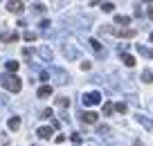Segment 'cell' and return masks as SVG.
<instances>
[{"label": "cell", "instance_id": "8992f818", "mask_svg": "<svg viewBox=\"0 0 153 146\" xmlns=\"http://www.w3.org/2000/svg\"><path fill=\"white\" fill-rule=\"evenodd\" d=\"M0 41H2V43H16V41H18V34H16V32H2V34H0Z\"/></svg>", "mask_w": 153, "mask_h": 146}, {"label": "cell", "instance_id": "e575fe53", "mask_svg": "<svg viewBox=\"0 0 153 146\" xmlns=\"http://www.w3.org/2000/svg\"><path fill=\"white\" fill-rule=\"evenodd\" d=\"M34 146H36V144H34Z\"/></svg>", "mask_w": 153, "mask_h": 146}, {"label": "cell", "instance_id": "d4e9b609", "mask_svg": "<svg viewBox=\"0 0 153 146\" xmlns=\"http://www.w3.org/2000/svg\"><path fill=\"white\" fill-rule=\"evenodd\" d=\"M50 117H54L52 108H45V110H43V119H50Z\"/></svg>", "mask_w": 153, "mask_h": 146}, {"label": "cell", "instance_id": "4dcf8cb0", "mask_svg": "<svg viewBox=\"0 0 153 146\" xmlns=\"http://www.w3.org/2000/svg\"><path fill=\"white\" fill-rule=\"evenodd\" d=\"M54 142H56V144H63V142H65V137H63V135H56V137H54Z\"/></svg>", "mask_w": 153, "mask_h": 146}, {"label": "cell", "instance_id": "1f68e13d", "mask_svg": "<svg viewBox=\"0 0 153 146\" xmlns=\"http://www.w3.org/2000/svg\"><path fill=\"white\" fill-rule=\"evenodd\" d=\"M81 70H90V61H83L81 63Z\"/></svg>", "mask_w": 153, "mask_h": 146}, {"label": "cell", "instance_id": "f546056e", "mask_svg": "<svg viewBox=\"0 0 153 146\" xmlns=\"http://www.w3.org/2000/svg\"><path fill=\"white\" fill-rule=\"evenodd\" d=\"M23 56H25V59L32 56V50H29V47H25V50H23Z\"/></svg>", "mask_w": 153, "mask_h": 146}, {"label": "cell", "instance_id": "83f0119b", "mask_svg": "<svg viewBox=\"0 0 153 146\" xmlns=\"http://www.w3.org/2000/svg\"><path fill=\"white\" fill-rule=\"evenodd\" d=\"M9 99H7V94H0V106H7Z\"/></svg>", "mask_w": 153, "mask_h": 146}, {"label": "cell", "instance_id": "7402d4cb", "mask_svg": "<svg viewBox=\"0 0 153 146\" xmlns=\"http://www.w3.org/2000/svg\"><path fill=\"white\" fill-rule=\"evenodd\" d=\"M113 108H115V110H117V113H122V115H124V113H126V110H128V108H126V104H115V106H113Z\"/></svg>", "mask_w": 153, "mask_h": 146}, {"label": "cell", "instance_id": "4fadbf2b", "mask_svg": "<svg viewBox=\"0 0 153 146\" xmlns=\"http://www.w3.org/2000/svg\"><path fill=\"white\" fill-rule=\"evenodd\" d=\"M20 67V63L18 61H7V72L9 74H16V70Z\"/></svg>", "mask_w": 153, "mask_h": 146}, {"label": "cell", "instance_id": "2e32d148", "mask_svg": "<svg viewBox=\"0 0 153 146\" xmlns=\"http://www.w3.org/2000/svg\"><path fill=\"white\" fill-rule=\"evenodd\" d=\"M115 23L117 25H131V18L128 16H115Z\"/></svg>", "mask_w": 153, "mask_h": 146}, {"label": "cell", "instance_id": "f1b7e54d", "mask_svg": "<svg viewBox=\"0 0 153 146\" xmlns=\"http://www.w3.org/2000/svg\"><path fill=\"white\" fill-rule=\"evenodd\" d=\"M48 79H50V72L43 70V72H41V81H48Z\"/></svg>", "mask_w": 153, "mask_h": 146}, {"label": "cell", "instance_id": "30bf717a", "mask_svg": "<svg viewBox=\"0 0 153 146\" xmlns=\"http://www.w3.org/2000/svg\"><path fill=\"white\" fill-rule=\"evenodd\" d=\"M7 9H9L11 14H20V11L25 9V5L23 2H7Z\"/></svg>", "mask_w": 153, "mask_h": 146}, {"label": "cell", "instance_id": "836d02e7", "mask_svg": "<svg viewBox=\"0 0 153 146\" xmlns=\"http://www.w3.org/2000/svg\"><path fill=\"white\" fill-rule=\"evenodd\" d=\"M149 41H151V43H153V32H151V36H149Z\"/></svg>", "mask_w": 153, "mask_h": 146}, {"label": "cell", "instance_id": "ba28073f", "mask_svg": "<svg viewBox=\"0 0 153 146\" xmlns=\"http://www.w3.org/2000/svg\"><path fill=\"white\" fill-rule=\"evenodd\" d=\"M38 56H41V59H43V61H52V56H54V54H52V50H50V47H38Z\"/></svg>", "mask_w": 153, "mask_h": 146}, {"label": "cell", "instance_id": "7c38bea8", "mask_svg": "<svg viewBox=\"0 0 153 146\" xmlns=\"http://www.w3.org/2000/svg\"><path fill=\"white\" fill-rule=\"evenodd\" d=\"M122 61H124L126 67H133L135 65V56H131V54H122Z\"/></svg>", "mask_w": 153, "mask_h": 146}, {"label": "cell", "instance_id": "277c9868", "mask_svg": "<svg viewBox=\"0 0 153 146\" xmlns=\"http://www.w3.org/2000/svg\"><path fill=\"white\" fill-rule=\"evenodd\" d=\"M50 72L56 76V83H59V85H63V83H68V81H70V76H68L63 70H59V67H50Z\"/></svg>", "mask_w": 153, "mask_h": 146}, {"label": "cell", "instance_id": "5bb4252c", "mask_svg": "<svg viewBox=\"0 0 153 146\" xmlns=\"http://www.w3.org/2000/svg\"><path fill=\"white\" fill-rule=\"evenodd\" d=\"M90 47L95 50V52H99V54H104V50H101V43L97 41V38H90Z\"/></svg>", "mask_w": 153, "mask_h": 146}, {"label": "cell", "instance_id": "7a4b0ae2", "mask_svg": "<svg viewBox=\"0 0 153 146\" xmlns=\"http://www.w3.org/2000/svg\"><path fill=\"white\" fill-rule=\"evenodd\" d=\"M81 101H83V106H97L101 101V94L99 92H86Z\"/></svg>", "mask_w": 153, "mask_h": 146}, {"label": "cell", "instance_id": "4316f807", "mask_svg": "<svg viewBox=\"0 0 153 146\" xmlns=\"http://www.w3.org/2000/svg\"><path fill=\"white\" fill-rule=\"evenodd\" d=\"M113 110H115V108H113V104H106V106H104V115H110Z\"/></svg>", "mask_w": 153, "mask_h": 146}, {"label": "cell", "instance_id": "e0dca14e", "mask_svg": "<svg viewBox=\"0 0 153 146\" xmlns=\"http://www.w3.org/2000/svg\"><path fill=\"white\" fill-rule=\"evenodd\" d=\"M56 106H59V108H68V106H70V99H68V97H59Z\"/></svg>", "mask_w": 153, "mask_h": 146}, {"label": "cell", "instance_id": "9c48e42d", "mask_svg": "<svg viewBox=\"0 0 153 146\" xmlns=\"http://www.w3.org/2000/svg\"><path fill=\"white\" fill-rule=\"evenodd\" d=\"M97 117H99V115L92 113V110H88V113H83V115H81V119H83L86 124H97Z\"/></svg>", "mask_w": 153, "mask_h": 146}, {"label": "cell", "instance_id": "603a6c76", "mask_svg": "<svg viewBox=\"0 0 153 146\" xmlns=\"http://www.w3.org/2000/svg\"><path fill=\"white\" fill-rule=\"evenodd\" d=\"M23 38H25V41H36V34H34V32H25Z\"/></svg>", "mask_w": 153, "mask_h": 146}, {"label": "cell", "instance_id": "484cf974", "mask_svg": "<svg viewBox=\"0 0 153 146\" xmlns=\"http://www.w3.org/2000/svg\"><path fill=\"white\" fill-rule=\"evenodd\" d=\"M70 139L74 142V144H79V142H81V135H79V133H72V135H70Z\"/></svg>", "mask_w": 153, "mask_h": 146}, {"label": "cell", "instance_id": "8fae6325", "mask_svg": "<svg viewBox=\"0 0 153 146\" xmlns=\"http://www.w3.org/2000/svg\"><path fill=\"white\" fill-rule=\"evenodd\" d=\"M137 52L142 54L144 59H153V50H151V47H146V45H137Z\"/></svg>", "mask_w": 153, "mask_h": 146}, {"label": "cell", "instance_id": "44dd1931", "mask_svg": "<svg viewBox=\"0 0 153 146\" xmlns=\"http://www.w3.org/2000/svg\"><path fill=\"white\" fill-rule=\"evenodd\" d=\"M101 9H104L106 14H110V11L115 9V5H113V2H104V5H101Z\"/></svg>", "mask_w": 153, "mask_h": 146}, {"label": "cell", "instance_id": "d6a6232c", "mask_svg": "<svg viewBox=\"0 0 153 146\" xmlns=\"http://www.w3.org/2000/svg\"><path fill=\"white\" fill-rule=\"evenodd\" d=\"M149 18L153 20V7H151V9H149Z\"/></svg>", "mask_w": 153, "mask_h": 146}, {"label": "cell", "instance_id": "ffe728a7", "mask_svg": "<svg viewBox=\"0 0 153 146\" xmlns=\"http://www.w3.org/2000/svg\"><path fill=\"white\" fill-rule=\"evenodd\" d=\"M32 9L36 11V14H43V11H45V5H41V2H36V5H32Z\"/></svg>", "mask_w": 153, "mask_h": 146}, {"label": "cell", "instance_id": "ac0fdd59", "mask_svg": "<svg viewBox=\"0 0 153 146\" xmlns=\"http://www.w3.org/2000/svg\"><path fill=\"white\" fill-rule=\"evenodd\" d=\"M142 81H144V83H151V81H153V72L151 70H144L142 72Z\"/></svg>", "mask_w": 153, "mask_h": 146}, {"label": "cell", "instance_id": "3957f363", "mask_svg": "<svg viewBox=\"0 0 153 146\" xmlns=\"http://www.w3.org/2000/svg\"><path fill=\"white\" fill-rule=\"evenodd\" d=\"M63 56H65L68 61H76V59H79V50H76L74 45H63Z\"/></svg>", "mask_w": 153, "mask_h": 146}, {"label": "cell", "instance_id": "cb8c5ba5", "mask_svg": "<svg viewBox=\"0 0 153 146\" xmlns=\"http://www.w3.org/2000/svg\"><path fill=\"white\" fill-rule=\"evenodd\" d=\"M97 133H99V135H108L110 128H108V126H99V128H97Z\"/></svg>", "mask_w": 153, "mask_h": 146}, {"label": "cell", "instance_id": "d6986e66", "mask_svg": "<svg viewBox=\"0 0 153 146\" xmlns=\"http://www.w3.org/2000/svg\"><path fill=\"white\" fill-rule=\"evenodd\" d=\"M0 146H9V135L0 133Z\"/></svg>", "mask_w": 153, "mask_h": 146}, {"label": "cell", "instance_id": "52a82bcc", "mask_svg": "<svg viewBox=\"0 0 153 146\" xmlns=\"http://www.w3.org/2000/svg\"><path fill=\"white\" fill-rule=\"evenodd\" d=\"M52 85H41L38 88V99H48V97H52Z\"/></svg>", "mask_w": 153, "mask_h": 146}, {"label": "cell", "instance_id": "9a60e30c", "mask_svg": "<svg viewBox=\"0 0 153 146\" xmlns=\"http://www.w3.org/2000/svg\"><path fill=\"white\" fill-rule=\"evenodd\" d=\"M9 128H11V130H18V128H20V117H11L9 119Z\"/></svg>", "mask_w": 153, "mask_h": 146}, {"label": "cell", "instance_id": "6da1fadb", "mask_svg": "<svg viewBox=\"0 0 153 146\" xmlns=\"http://www.w3.org/2000/svg\"><path fill=\"white\" fill-rule=\"evenodd\" d=\"M0 85H2L5 90H9V92H20V88H23V81H20L16 74H9V72H7V74L0 76Z\"/></svg>", "mask_w": 153, "mask_h": 146}, {"label": "cell", "instance_id": "5b68a950", "mask_svg": "<svg viewBox=\"0 0 153 146\" xmlns=\"http://www.w3.org/2000/svg\"><path fill=\"white\" fill-rule=\"evenodd\" d=\"M36 135L41 137V139H50V137L54 135V130H52V128H50V126H41V128H38V130H36Z\"/></svg>", "mask_w": 153, "mask_h": 146}]
</instances>
